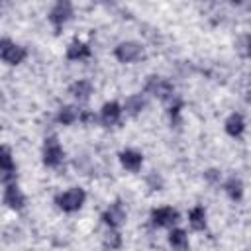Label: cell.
Returning <instances> with one entry per match:
<instances>
[{
  "instance_id": "1",
  "label": "cell",
  "mask_w": 251,
  "mask_h": 251,
  "mask_svg": "<svg viewBox=\"0 0 251 251\" xmlns=\"http://www.w3.org/2000/svg\"><path fill=\"white\" fill-rule=\"evenodd\" d=\"M84 200H86V194L78 186H73V188H69V190H65L63 194L57 196V204H59V208L63 212H76V210H80Z\"/></svg>"
},
{
  "instance_id": "2",
  "label": "cell",
  "mask_w": 251,
  "mask_h": 251,
  "mask_svg": "<svg viewBox=\"0 0 251 251\" xmlns=\"http://www.w3.org/2000/svg\"><path fill=\"white\" fill-rule=\"evenodd\" d=\"M25 49L22 45H16L10 39H2L0 41V59L8 65H20L25 59Z\"/></svg>"
},
{
  "instance_id": "3",
  "label": "cell",
  "mask_w": 251,
  "mask_h": 251,
  "mask_svg": "<svg viewBox=\"0 0 251 251\" xmlns=\"http://www.w3.org/2000/svg\"><path fill=\"white\" fill-rule=\"evenodd\" d=\"M114 55L120 63H133L143 57V47L137 41H122L114 49Z\"/></svg>"
},
{
  "instance_id": "4",
  "label": "cell",
  "mask_w": 251,
  "mask_h": 251,
  "mask_svg": "<svg viewBox=\"0 0 251 251\" xmlns=\"http://www.w3.org/2000/svg\"><path fill=\"white\" fill-rule=\"evenodd\" d=\"M63 161V147L55 135L47 137L43 143V163L47 167H59Z\"/></svg>"
},
{
  "instance_id": "5",
  "label": "cell",
  "mask_w": 251,
  "mask_h": 251,
  "mask_svg": "<svg viewBox=\"0 0 251 251\" xmlns=\"http://www.w3.org/2000/svg\"><path fill=\"white\" fill-rule=\"evenodd\" d=\"M145 88H147V92H151L153 96H157L161 100H173V96H175L173 84L169 80L161 78V76H149Z\"/></svg>"
},
{
  "instance_id": "6",
  "label": "cell",
  "mask_w": 251,
  "mask_h": 251,
  "mask_svg": "<svg viewBox=\"0 0 251 251\" xmlns=\"http://www.w3.org/2000/svg\"><path fill=\"white\" fill-rule=\"evenodd\" d=\"M126 218H127V212H126V208H124V204H122L120 200H116L114 204H110L108 210L102 214L104 224H106L108 227H112V229L120 227V226L126 222Z\"/></svg>"
},
{
  "instance_id": "7",
  "label": "cell",
  "mask_w": 251,
  "mask_h": 251,
  "mask_svg": "<svg viewBox=\"0 0 251 251\" xmlns=\"http://www.w3.org/2000/svg\"><path fill=\"white\" fill-rule=\"evenodd\" d=\"M151 222L157 227H173L178 222V212L171 206H163V208H155L151 212Z\"/></svg>"
},
{
  "instance_id": "8",
  "label": "cell",
  "mask_w": 251,
  "mask_h": 251,
  "mask_svg": "<svg viewBox=\"0 0 251 251\" xmlns=\"http://www.w3.org/2000/svg\"><path fill=\"white\" fill-rule=\"evenodd\" d=\"M71 16H73V4L71 2H57L53 8H51V12H49V22L59 29L63 24H67L69 20H71Z\"/></svg>"
},
{
  "instance_id": "9",
  "label": "cell",
  "mask_w": 251,
  "mask_h": 251,
  "mask_svg": "<svg viewBox=\"0 0 251 251\" xmlns=\"http://www.w3.org/2000/svg\"><path fill=\"white\" fill-rule=\"evenodd\" d=\"M4 204L8 208H12V210H22L25 206V196H24V192L20 190V186L16 182L6 186V190H4Z\"/></svg>"
},
{
  "instance_id": "10",
  "label": "cell",
  "mask_w": 251,
  "mask_h": 251,
  "mask_svg": "<svg viewBox=\"0 0 251 251\" xmlns=\"http://www.w3.org/2000/svg\"><path fill=\"white\" fill-rule=\"evenodd\" d=\"M120 163L124 169L131 171V173H137L143 165V155L139 151H133V149H126L120 153Z\"/></svg>"
},
{
  "instance_id": "11",
  "label": "cell",
  "mask_w": 251,
  "mask_h": 251,
  "mask_svg": "<svg viewBox=\"0 0 251 251\" xmlns=\"http://www.w3.org/2000/svg\"><path fill=\"white\" fill-rule=\"evenodd\" d=\"M120 116H122V106H120L118 102H106V104L102 106V110H100V120H102L104 126H114V124H118Z\"/></svg>"
},
{
  "instance_id": "12",
  "label": "cell",
  "mask_w": 251,
  "mask_h": 251,
  "mask_svg": "<svg viewBox=\"0 0 251 251\" xmlns=\"http://www.w3.org/2000/svg\"><path fill=\"white\" fill-rule=\"evenodd\" d=\"M90 57V47L78 39H75L69 47H67V59L71 61H80V59H86Z\"/></svg>"
},
{
  "instance_id": "13",
  "label": "cell",
  "mask_w": 251,
  "mask_h": 251,
  "mask_svg": "<svg viewBox=\"0 0 251 251\" xmlns=\"http://www.w3.org/2000/svg\"><path fill=\"white\" fill-rule=\"evenodd\" d=\"M243 129H245V120H243L241 114H231V116L226 120V131H227V135L239 137V135L243 133Z\"/></svg>"
},
{
  "instance_id": "14",
  "label": "cell",
  "mask_w": 251,
  "mask_h": 251,
  "mask_svg": "<svg viewBox=\"0 0 251 251\" xmlns=\"http://www.w3.org/2000/svg\"><path fill=\"white\" fill-rule=\"evenodd\" d=\"M169 243H171V247L176 249V251H186V249H188V235H186V231L180 229V227L171 229V233H169Z\"/></svg>"
},
{
  "instance_id": "15",
  "label": "cell",
  "mask_w": 251,
  "mask_h": 251,
  "mask_svg": "<svg viewBox=\"0 0 251 251\" xmlns=\"http://www.w3.org/2000/svg\"><path fill=\"white\" fill-rule=\"evenodd\" d=\"M188 222H190V227L196 229V231H202L206 227V210L202 206H194L190 212H188Z\"/></svg>"
},
{
  "instance_id": "16",
  "label": "cell",
  "mask_w": 251,
  "mask_h": 251,
  "mask_svg": "<svg viewBox=\"0 0 251 251\" xmlns=\"http://www.w3.org/2000/svg\"><path fill=\"white\" fill-rule=\"evenodd\" d=\"M71 94L76 98V100H86L90 94H92V84L88 80H76L71 84Z\"/></svg>"
},
{
  "instance_id": "17",
  "label": "cell",
  "mask_w": 251,
  "mask_h": 251,
  "mask_svg": "<svg viewBox=\"0 0 251 251\" xmlns=\"http://www.w3.org/2000/svg\"><path fill=\"white\" fill-rule=\"evenodd\" d=\"M57 120H59L63 126H71L73 122H76V120H78V110H76L75 106H63V108L59 110Z\"/></svg>"
},
{
  "instance_id": "18",
  "label": "cell",
  "mask_w": 251,
  "mask_h": 251,
  "mask_svg": "<svg viewBox=\"0 0 251 251\" xmlns=\"http://www.w3.org/2000/svg\"><path fill=\"white\" fill-rule=\"evenodd\" d=\"M226 192L229 194L231 200H241V196H243V184H241V180L235 178V176L229 178L226 182Z\"/></svg>"
},
{
  "instance_id": "19",
  "label": "cell",
  "mask_w": 251,
  "mask_h": 251,
  "mask_svg": "<svg viewBox=\"0 0 251 251\" xmlns=\"http://www.w3.org/2000/svg\"><path fill=\"white\" fill-rule=\"evenodd\" d=\"M6 171H14V159L10 149L6 145H0V173H6Z\"/></svg>"
},
{
  "instance_id": "20",
  "label": "cell",
  "mask_w": 251,
  "mask_h": 251,
  "mask_svg": "<svg viewBox=\"0 0 251 251\" xmlns=\"http://www.w3.org/2000/svg\"><path fill=\"white\" fill-rule=\"evenodd\" d=\"M143 106H145V100H143V96H139V94H133V96H129V98L126 100V110H127L129 114H137Z\"/></svg>"
},
{
  "instance_id": "21",
  "label": "cell",
  "mask_w": 251,
  "mask_h": 251,
  "mask_svg": "<svg viewBox=\"0 0 251 251\" xmlns=\"http://www.w3.org/2000/svg\"><path fill=\"white\" fill-rule=\"evenodd\" d=\"M104 243L110 247V249H118L120 245H122V235H120V231H116V229H108V233L104 235Z\"/></svg>"
},
{
  "instance_id": "22",
  "label": "cell",
  "mask_w": 251,
  "mask_h": 251,
  "mask_svg": "<svg viewBox=\"0 0 251 251\" xmlns=\"http://www.w3.org/2000/svg\"><path fill=\"white\" fill-rule=\"evenodd\" d=\"M206 178L216 180V178H220V173H218V171H208V173H206Z\"/></svg>"
},
{
  "instance_id": "23",
  "label": "cell",
  "mask_w": 251,
  "mask_h": 251,
  "mask_svg": "<svg viewBox=\"0 0 251 251\" xmlns=\"http://www.w3.org/2000/svg\"><path fill=\"white\" fill-rule=\"evenodd\" d=\"M2 104H4V92L0 90V106H2Z\"/></svg>"
}]
</instances>
